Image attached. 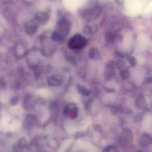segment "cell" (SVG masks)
I'll return each mask as SVG.
<instances>
[{
	"label": "cell",
	"mask_w": 152,
	"mask_h": 152,
	"mask_svg": "<svg viewBox=\"0 0 152 152\" xmlns=\"http://www.w3.org/2000/svg\"><path fill=\"white\" fill-rule=\"evenodd\" d=\"M49 18V14L48 12L40 11L36 13L35 16V20L40 24L45 23Z\"/></svg>",
	"instance_id": "7"
},
{
	"label": "cell",
	"mask_w": 152,
	"mask_h": 152,
	"mask_svg": "<svg viewBox=\"0 0 152 152\" xmlns=\"http://www.w3.org/2000/svg\"><path fill=\"white\" fill-rule=\"evenodd\" d=\"M135 105L137 107L141 109H145L147 107L146 102L142 96H140L138 97V99L136 100V102H135Z\"/></svg>",
	"instance_id": "8"
},
{
	"label": "cell",
	"mask_w": 152,
	"mask_h": 152,
	"mask_svg": "<svg viewBox=\"0 0 152 152\" xmlns=\"http://www.w3.org/2000/svg\"><path fill=\"white\" fill-rule=\"evenodd\" d=\"M39 27L38 23L34 20L28 21L25 26V31L27 34L33 35L36 33Z\"/></svg>",
	"instance_id": "5"
},
{
	"label": "cell",
	"mask_w": 152,
	"mask_h": 152,
	"mask_svg": "<svg viewBox=\"0 0 152 152\" xmlns=\"http://www.w3.org/2000/svg\"><path fill=\"white\" fill-rule=\"evenodd\" d=\"M97 30V27L94 25H86L84 28V32L86 34H94Z\"/></svg>",
	"instance_id": "11"
},
{
	"label": "cell",
	"mask_w": 152,
	"mask_h": 152,
	"mask_svg": "<svg viewBox=\"0 0 152 152\" xmlns=\"http://www.w3.org/2000/svg\"><path fill=\"white\" fill-rule=\"evenodd\" d=\"M120 75L121 76V77L123 78V79H126L129 77V71L127 69H125V68H122L121 69V72H120Z\"/></svg>",
	"instance_id": "13"
},
{
	"label": "cell",
	"mask_w": 152,
	"mask_h": 152,
	"mask_svg": "<svg viewBox=\"0 0 152 152\" xmlns=\"http://www.w3.org/2000/svg\"><path fill=\"white\" fill-rule=\"evenodd\" d=\"M71 28V23L65 18H62L56 23L55 33L59 35L64 39L68 34Z\"/></svg>",
	"instance_id": "1"
},
{
	"label": "cell",
	"mask_w": 152,
	"mask_h": 152,
	"mask_svg": "<svg viewBox=\"0 0 152 152\" xmlns=\"http://www.w3.org/2000/svg\"><path fill=\"white\" fill-rule=\"evenodd\" d=\"M102 8L99 5L93 6L87 8L83 12V17L87 21H92L96 19L101 14Z\"/></svg>",
	"instance_id": "3"
},
{
	"label": "cell",
	"mask_w": 152,
	"mask_h": 152,
	"mask_svg": "<svg viewBox=\"0 0 152 152\" xmlns=\"http://www.w3.org/2000/svg\"><path fill=\"white\" fill-rule=\"evenodd\" d=\"M88 40L82 35L77 34L71 37L68 41V47L71 49H80L86 46Z\"/></svg>",
	"instance_id": "2"
},
{
	"label": "cell",
	"mask_w": 152,
	"mask_h": 152,
	"mask_svg": "<svg viewBox=\"0 0 152 152\" xmlns=\"http://www.w3.org/2000/svg\"><path fill=\"white\" fill-rule=\"evenodd\" d=\"M105 39L107 42L112 43L115 42V36L113 33H111V32L107 33L105 35Z\"/></svg>",
	"instance_id": "12"
},
{
	"label": "cell",
	"mask_w": 152,
	"mask_h": 152,
	"mask_svg": "<svg viewBox=\"0 0 152 152\" xmlns=\"http://www.w3.org/2000/svg\"><path fill=\"white\" fill-rule=\"evenodd\" d=\"M77 89L78 92L84 96H87L90 93V91L88 88L80 84H77Z\"/></svg>",
	"instance_id": "10"
},
{
	"label": "cell",
	"mask_w": 152,
	"mask_h": 152,
	"mask_svg": "<svg viewBox=\"0 0 152 152\" xmlns=\"http://www.w3.org/2000/svg\"><path fill=\"white\" fill-rule=\"evenodd\" d=\"M128 61H129V63L130 64V65H131L132 66H135V63H136V61H135V59H134V58H133L132 56H129V57L128 58Z\"/></svg>",
	"instance_id": "14"
},
{
	"label": "cell",
	"mask_w": 152,
	"mask_h": 152,
	"mask_svg": "<svg viewBox=\"0 0 152 152\" xmlns=\"http://www.w3.org/2000/svg\"><path fill=\"white\" fill-rule=\"evenodd\" d=\"M64 113L70 118H75L78 113V107L74 103L68 104L64 108Z\"/></svg>",
	"instance_id": "4"
},
{
	"label": "cell",
	"mask_w": 152,
	"mask_h": 152,
	"mask_svg": "<svg viewBox=\"0 0 152 152\" xmlns=\"http://www.w3.org/2000/svg\"><path fill=\"white\" fill-rule=\"evenodd\" d=\"M62 82V78L61 76L57 74H53L50 75L48 79V84L50 86L56 87L61 84Z\"/></svg>",
	"instance_id": "6"
},
{
	"label": "cell",
	"mask_w": 152,
	"mask_h": 152,
	"mask_svg": "<svg viewBox=\"0 0 152 152\" xmlns=\"http://www.w3.org/2000/svg\"><path fill=\"white\" fill-rule=\"evenodd\" d=\"M88 55L91 59L97 60L99 57V51L96 47H93L90 49Z\"/></svg>",
	"instance_id": "9"
},
{
	"label": "cell",
	"mask_w": 152,
	"mask_h": 152,
	"mask_svg": "<svg viewBox=\"0 0 152 152\" xmlns=\"http://www.w3.org/2000/svg\"><path fill=\"white\" fill-rule=\"evenodd\" d=\"M0 112H1V108H0Z\"/></svg>",
	"instance_id": "15"
}]
</instances>
